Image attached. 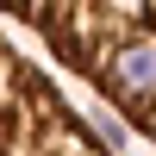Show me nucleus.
Wrapping results in <instances>:
<instances>
[{"label":"nucleus","mask_w":156,"mask_h":156,"mask_svg":"<svg viewBox=\"0 0 156 156\" xmlns=\"http://www.w3.org/2000/svg\"><path fill=\"white\" fill-rule=\"evenodd\" d=\"M125 131L156 144V0H0Z\"/></svg>","instance_id":"obj_1"},{"label":"nucleus","mask_w":156,"mask_h":156,"mask_svg":"<svg viewBox=\"0 0 156 156\" xmlns=\"http://www.w3.org/2000/svg\"><path fill=\"white\" fill-rule=\"evenodd\" d=\"M0 156H112L69 94L0 31Z\"/></svg>","instance_id":"obj_2"}]
</instances>
